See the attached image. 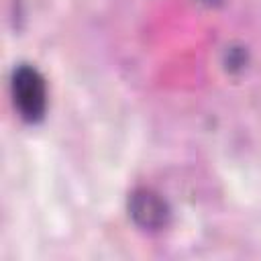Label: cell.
<instances>
[{
  "label": "cell",
  "instance_id": "1",
  "mask_svg": "<svg viewBox=\"0 0 261 261\" xmlns=\"http://www.w3.org/2000/svg\"><path fill=\"white\" fill-rule=\"evenodd\" d=\"M10 92L14 108L27 122H39L47 110V86L41 71L33 65H18L12 71Z\"/></svg>",
  "mask_w": 261,
  "mask_h": 261
},
{
  "label": "cell",
  "instance_id": "2",
  "mask_svg": "<svg viewBox=\"0 0 261 261\" xmlns=\"http://www.w3.org/2000/svg\"><path fill=\"white\" fill-rule=\"evenodd\" d=\"M128 214H130V220L141 230H147V232H159L167 228L171 220L169 204L149 188H139L130 194Z\"/></svg>",
  "mask_w": 261,
  "mask_h": 261
},
{
  "label": "cell",
  "instance_id": "4",
  "mask_svg": "<svg viewBox=\"0 0 261 261\" xmlns=\"http://www.w3.org/2000/svg\"><path fill=\"white\" fill-rule=\"evenodd\" d=\"M204 4H208V6H214V4H220L222 0H202Z\"/></svg>",
  "mask_w": 261,
  "mask_h": 261
},
{
  "label": "cell",
  "instance_id": "3",
  "mask_svg": "<svg viewBox=\"0 0 261 261\" xmlns=\"http://www.w3.org/2000/svg\"><path fill=\"white\" fill-rule=\"evenodd\" d=\"M245 65V53H243V49H228V53H226V67L228 69H241Z\"/></svg>",
  "mask_w": 261,
  "mask_h": 261
}]
</instances>
